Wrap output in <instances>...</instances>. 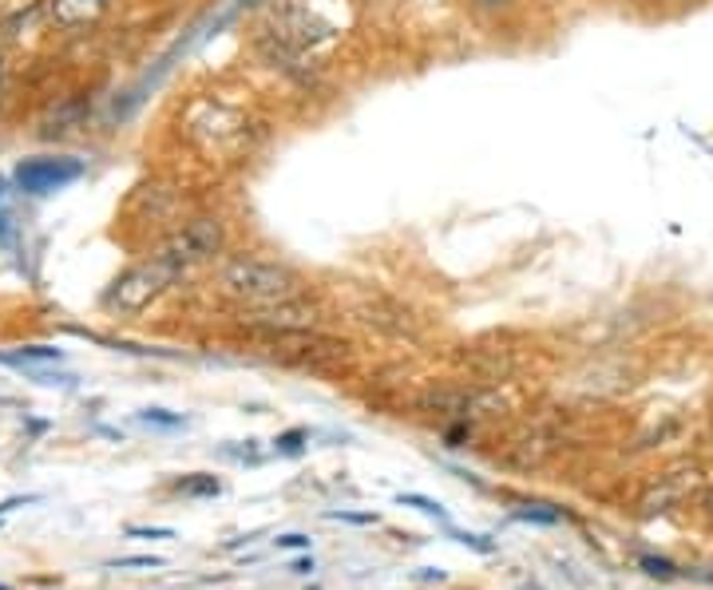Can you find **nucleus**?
Masks as SVG:
<instances>
[{"mask_svg":"<svg viewBox=\"0 0 713 590\" xmlns=\"http://www.w3.org/2000/svg\"><path fill=\"white\" fill-rule=\"evenodd\" d=\"M179 266L167 258V254H151L147 262H140V266H131L128 274L115 282L112 289H108V309H120V314H140V309H147L155 297H163L171 286H175Z\"/></svg>","mask_w":713,"mask_h":590,"instance_id":"nucleus-2","label":"nucleus"},{"mask_svg":"<svg viewBox=\"0 0 713 590\" xmlns=\"http://www.w3.org/2000/svg\"><path fill=\"white\" fill-rule=\"evenodd\" d=\"M476 4H480V9H508L511 0H476Z\"/></svg>","mask_w":713,"mask_h":590,"instance_id":"nucleus-22","label":"nucleus"},{"mask_svg":"<svg viewBox=\"0 0 713 590\" xmlns=\"http://www.w3.org/2000/svg\"><path fill=\"white\" fill-rule=\"evenodd\" d=\"M400 503H405V508H417L420 516L436 519V523L452 527V519H448V511L440 508V503H432V499H428V496H412V491H408V496H400Z\"/></svg>","mask_w":713,"mask_h":590,"instance_id":"nucleus-9","label":"nucleus"},{"mask_svg":"<svg viewBox=\"0 0 713 590\" xmlns=\"http://www.w3.org/2000/svg\"><path fill=\"white\" fill-rule=\"evenodd\" d=\"M682 484L674 480V476H670L666 484H662V488H654L646 496V503H642V511H646V516H662V511H670V503H678V499H682Z\"/></svg>","mask_w":713,"mask_h":590,"instance_id":"nucleus-8","label":"nucleus"},{"mask_svg":"<svg viewBox=\"0 0 713 590\" xmlns=\"http://www.w3.org/2000/svg\"><path fill=\"white\" fill-rule=\"evenodd\" d=\"M289 571H294V574H309V571H314V559H297Z\"/></svg>","mask_w":713,"mask_h":590,"instance_id":"nucleus-21","label":"nucleus"},{"mask_svg":"<svg viewBox=\"0 0 713 590\" xmlns=\"http://www.w3.org/2000/svg\"><path fill=\"white\" fill-rule=\"evenodd\" d=\"M143 425H163V428H179L183 425V416H171L167 408H147L143 413Z\"/></svg>","mask_w":713,"mask_h":590,"instance_id":"nucleus-16","label":"nucleus"},{"mask_svg":"<svg viewBox=\"0 0 713 590\" xmlns=\"http://www.w3.org/2000/svg\"><path fill=\"white\" fill-rule=\"evenodd\" d=\"M131 539H175L171 527H128Z\"/></svg>","mask_w":713,"mask_h":590,"instance_id":"nucleus-17","label":"nucleus"},{"mask_svg":"<svg viewBox=\"0 0 713 590\" xmlns=\"http://www.w3.org/2000/svg\"><path fill=\"white\" fill-rule=\"evenodd\" d=\"M464 436H468V433H464V428H452V433H448V448H460Z\"/></svg>","mask_w":713,"mask_h":590,"instance_id":"nucleus-23","label":"nucleus"},{"mask_svg":"<svg viewBox=\"0 0 713 590\" xmlns=\"http://www.w3.org/2000/svg\"><path fill=\"white\" fill-rule=\"evenodd\" d=\"M639 567L650 574V579H678V574H682L670 559H658V555H642Z\"/></svg>","mask_w":713,"mask_h":590,"instance_id":"nucleus-12","label":"nucleus"},{"mask_svg":"<svg viewBox=\"0 0 713 590\" xmlns=\"http://www.w3.org/2000/svg\"><path fill=\"white\" fill-rule=\"evenodd\" d=\"M325 519H342V523H377L373 511H329Z\"/></svg>","mask_w":713,"mask_h":590,"instance_id":"nucleus-18","label":"nucleus"},{"mask_svg":"<svg viewBox=\"0 0 713 590\" xmlns=\"http://www.w3.org/2000/svg\"><path fill=\"white\" fill-rule=\"evenodd\" d=\"M17 186L24 194H57L64 186H72L75 179H84V163L68 155H40V159H24L17 166Z\"/></svg>","mask_w":713,"mask_h":590,"instance_id":"nucleus-4","label":"nucleus"},{"mask_svg":"<svg viewBox=\"0 0 713 590\" xmlns=\"http://www.w3.org/2000/svg\"><path fill=\"white\" fill-rule=\"evenodd\" d=\"M278 547H286V551H294V547H309V539H306V536H282V539H278Z\"/></svg>","mask_w":713,"mask_h":590,"instance_id":"nucleus-20","label":"nucleus"},{"mask_svg":"<svg viewBox=\"0 0 713 590\" xmlns=\"http://www.w3.org/2000/svg\"><path fill=\"white\" fill-rule=\"evenodd\" d=\"M9 365H24V360H60V349H44V345H32V349L24 353H12V357H4Z\"/></svg>","mask_w":713,"mask_h":590,"instance_id":"nucleus-14","label":"nucleus"},{"mask_svg":"<svg viewBox=\"0 0 713 590\" xmlns=\"http://www.w3.org/2000/svg\"><path fill=\"white\" fill-rule=\"evenodd\" d=\"M108 4H112V0H48V17L60 28H80L100 17Z\"/></svg>","mask_w":713,"mask_h":590,"instance_id":"nucleus-7","label":"nucleus"},{"mask_svg":"<svg viewBox=\"0 0 713 590\" xmlns=\"http://www.w3.org/2000/svg\"><path fill=\"white\" fill-rule=\"evenodd\" d=\"M0 199H4V183H0Z\"/></svg>","mask_w":713,"mask_h":590,"instance_id":"nucleus-26","label":"nucleus"},{"mask_svg":"<svg viewBox=\"0 0 713 590\" xmlns=\"http://www.w3.org/2000/svg\"><path fill=\"white\" fill-rule=\"evenodd\" d=\"M452 536H456V543L472 547V551H480V555H491V551H496V543H491L488 536H472V531H452Z\"/></svg>","mask_w":713,"mask_h":590,"instance_id":"nucleus-15","label":"nucleus"},{"mask_svg":"<svg viewBox=\"0 0 713 590\" xmlns=\"http://www.w3.org/2000/svg\"><path fill=\"white\" fill-rule=\"evenodd\" d=\"M705 511H710V516H713V491H710V496H705Z\"/></svg>","mask_w":713,"mask_h":590,"instance_id":"nucleus-24","label":"nucleus"},{"mask_svg":"<svg viewBox=\"0 0 713 590\" xmlns=\"http://www.w3.org/2000/svg\"><path fill=\"white\" fill-rule=\"evenodd\" d=\"M420 405L440 408V413H456V416H480V413H491V408L500 405V397L476 393V388H445V393H428Z\"/></svg>","mask_w":713,"mask_h":590,"instance_id":"nucleus-6","label":"nucleus"},{"mask_svg":"<svg viewBox=\"0 0 713 590\" xmlns=\"http://www.w3.org/2000/svg\"><path fill=\"white\" fill-rule=\"evenodd\" d=\"M218 250H223V222L195 218V222H186L179 234H171V238L159 246V254H167V258L179 266V274H186V269L211 262Z\"/></svg>","mask_w":713,"mask_h":590,"instance_id":"nucleus-3","label":"nucleus"},{"mask_svg":"<svg viewBox=\"0 0 713 590\" xmlns=\"http://www.w3.org/2000/svg\"><path fill=\"white\" fill-rule=\"evenodd\" d=\"M516 519H523V523H543V527H556L559 519H563V511H547L543 503H531V508H519Z\"/></svg>","mask_w":713,"mask_h":590,"instance_id":"nucleus-13","label":"nucleus"},{"mask_svg":"<svg viewBox=\"0 0 713 590\" xmlns=\"http://www.w3.org/2000/svg\"><path fill=\"white\" fill-rule=\"evenodd\" d=\"M0 234H4V214H0Z\"/></svg>","mask_w":713,"mask_h":590,"instance_id":"nucleus-25","label":"nucleus"},{"mask_svg":"<svg viewBox=\"0 0 713 590\" xmlns=\"http://www.w3.org/2000/svg\"><path fill=\"white\" fill-rule=\"evenodd\" d=\"M179 491H183V496H195V499H214L223 491V484L214 480V476H195V480L179 484Z\"/></svg>","mask_w":713,"mask_h":590,"instance_id":"nucleus-10","label":"nucleus"},{"mask_svg":"<svg viewBox=\"0 0 713 590\" xmlns=\"http://www.w3.org/2000/svg\"><path fill=\"white\" fill-rule=\"evenodd\" d=\"M218 286L226 297L246 305H278L302 294V282H297L294 269L262 258H231L218 269Z\"/></svg>","mask_w":713,"mask_h":590,"instance_id":"nucleus-1","label":"nucleus"},{"mask_svg":"<svg viewBox=\"0 0 713 590\" xmlns=\"http://www.w3.org/2000/svg\"><path fill=\"white\" fill-rule=\"evenodd\" d=\"M306 440H309L306 428H289V433H282L278 440H274V452H278V456H297L302 448H306Z\"/></svg>","mask_w":713,"mask_h":590,"instance_id":"nucleus-11","label":"nucleus"},{"mask_svg":"<svg viewBox=\"0 0 713 590\" xmlns=\"http://www.w3.org/2000/svg\"><path fill=\"white\" fill-rule=\"evenodd\" d=\"M251 329H262V333H309L317 329V309L306 302H278V305H258L251 317H246Z\"/></svg>","mask_w":713,"mask_h":590,"instance_id":"nucleus-5","label":"nucleus"},{"mask_svg":"<svg viewBox=\"0 0 713 590\" xmlns=\"http://www.w3.org/2000/svg\"><path fill=\"white\" fill-rule=\"evenodd\" d=\"M112 567H163L159 555H135V559H115Z\"/></svg>","mask_w":713,"mask_h":590,"instance_id":"nucleus-19","label":"nucleus"}]
</instances>
